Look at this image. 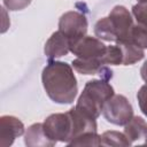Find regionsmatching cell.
Returning <instances> with one entry per match:
<instances>
[{"label": "cell", "mask_w": 147, "mask_h": 147, "mask_svg": "<svg viewBox=\"0 0 147 147\" xmlns=\"http://www.w3.org/2000/svg\"><path fill=\"white\" fill-rule=\"evenodd\" d=\"M137 99L139 103V108L142 111V114L147 117V83L140 87V90L137 93Z\"/></svg>", "instance_id": "cell-20"}, {"label": "cell", "mask_w": 147, "mask_h": 147, "mask_svg": "<svg viewBox=\"0 0 147 147\" xmlns=\"http://www.w3.org/2000/svg\"><path fill=\"white\" fill-rule=\"evenodd\" d=\"M41 82L48 98L56 103H72L77 96V79L72 67L65 62L49 60L42 69Z\"/></svg>", "instance_id": "cell-1"}, {"label": "cell", "mask_w": 147, "mask_h": 147, "mask_svg": "<svg viewBox=\"0 0 147 147\" xmlns=\"http://www.w3.org/2000/svg\"><path fill=\"white\" fill-rule=\"evenodd\" d=\"M24 133V124L15 116L3 115L0 118V147L10 146Z\"/></svg>", "instance_id": "cell-8"}, {"label": "cell", "mask_w": 147, "mask_h": 147, "mask_svg": "<svg viewBox=\"0 0 147 147\" xmlns=\"http://www.w3.org/2000/svg\"><path fill=\"white\" fill-rule=\"evenodd\" d=\"M140 75H141V78L147 83V60L144 62V64L140 69Z\"/></svg>", "instance_id": "cell-21"}, {"label": "cell", "mask_w": 147, "mask_h": 147, "mask_svg": "<svg viewBox=\"0 0 147 147\" xmlns=\"http://www.w3.org/2000/svg\"><path fill=\"white\" fill-rule=\"evenodd\" d=\"M69 146H101V137L96 132H86L72 139Z\"/></svg>", "instance_id": "cell-17"}, {"label": "cell", "mask_w": 147, "mask_h": 147, "mask_svg": "<svg viewBox=\"0 0 147 147\" xmlns=\"http://www.w3.org/2000/svg\"><path fill=\"white\" fill-rule=\"evenodd\" d=\"M87 25L86 16L76 10L65 11L59 20V30L67 34L70 40L85 36L87 32Z\"/></svg>", "instance_id": "cell-7"}, {"label": "cell", "mask_w": 147, "mask_h": 147, "mask_svg": "<svg viewBox=\"0 0 147 147\" xmlns=\"http://www.w3.org/2000/svg\"><path fill=\"white\" fill-rule=\"evenodd\" d=\"M132 15L139 25L147 29V0H139L132 7Z\"/></svg>", "instance_id": "cell-18"}, {"label": "cell", "mask_w": 147, "mask_h": 147, "mask_svg": "<svg viewBox=\"0 0 147 147\" xmlns=\"http://www.w3.org/2000/svg\"><path fill=\"white\" fill-rule=\"evenodd\" d=\"M32 0H3V5L8 10L16 11L26 8Z\"/></svg>", "instance_id": "cell-19"}, {"label": "cell", "mask_w": 147, "mask_h": 147, "mask_svg": "<svg viewBox=\"0 0 147 147\" xmlns=\"http://www.w3.org/2000/svg\"><path fill=\"white\" fill-rule=\"evenodd\" d=\"M100 137L101 146H131L126 136L118 131H106Z\"/></svg>", "instance_id": "cell-14"}, {"label": "cell", "mask_w": 147, "mask_h": 147, "mask_svg": "<svg viewBox=\"0 0 147 147\" xmlns=\"http://www.w3.org/2000/svg\"><path fill=\"white\" fill-rule=\"evenodd\" d=\"M123 53V65H131L140 61L145 56L142 48L131 44V42H117Z\"/></svg>", "instance_id": "cell-13"}, {"label": "cell", "mask_w": 147, "mask_h": 147, "mask_svg": "<svg viewBox=\"0 0 147 147\" xmlns=\"http://www.w3.org/2000/svg\"><path fill=\"white\" fill-rule=\"evenodd\" d=\"M42 125L47 137L55 142L69 144L74 139V123L69 111L49 115Z\"/></svg>", "instance_id": "cell-4"}, {"label": "cell", "mask_w": 147, "mask_h": 147, "mask_svg": "<svg viewBox=\"0 0 147 147\" xmlns=\"http://www.w3.org/2000/svg\"><path fill=\"white\" fill-rule=\"evenodd\" d=\"M114 94V87L107 79L88 80L77 100L76 108L90 117L98 118L102 113L105 103Z\"/></svg>", "instance_id": "cell-3"}, {"label": "cell", "mask_w": 147, "mask_h": 147, "mask_svg": "<svg viewBox=\"0 0 147 147\" xmlns=\"http://www.w3.org/2000/svg\"><path fill=\"white\" fill-rule=\"evenodd\" d=\"M24 142L28 147H52L56 144L47 137L42 123H34L29 126L24 136Z\"/></svg>", "instance_id": "cell-12"}, {"label": "cell", "mask_w": 147, "mask_h": 147, "mask_svg": "<svg viewBox=\"0 0 147 147\" xmlns=\"http://www.w3.org/2000/svg\"><path fill=\"white\" fill-rule=\"evenodd\" d=\"M72 68L82 75H100L107 80L113 77V71L105 67V64L99 59L76 57L72 61Z\"/></svg>", "instance_id": "cell-10"}, {"label": "cell", "mask_w": 147, "mask_h": 147, "mask_svg": "<svg viewBox=\"0 0 147 147\" xmlns=\"http://www.w3.org/2000/svg\"><path fill=\"white\" fill-rule=\"evenodd\" d=\"M124 134L131 145H147V122L140 116H133L124 125Z\"/></svg>", "instance_id": "cell-11"}, {"label": "cell", "mask_w": 147, "mask_h": 147, "mask_svg": "<svg viewBox=\"0 0 147 147\" xmlns=\"http://www.w3.org/2000/svg\"><path fill=\"white\" fill-rule=\"evenodd\" d=\"M103 117L114 125H125L133 117V108L122 94H114L103 106Z\"/></svg>", "instance_id": "cell-5"}, {"label": "cell", "mask_w": 147, "mask_h": 147, "mask_svg": "<svg viewBox=\"0 0 147 147\" xmlns=\"http://www.w3.org/2000/svg\"><path fill=\"white\" fill-rule=\"evenodd\" d=\"M70 52V38L62 31H55L46 41L44 53L48 60L67 55Z\"/></svg>", "instance_id": "cell-9"}, {"label": "cell", "mask_w": 147, "mask_h": 147, "mask_svg": "<svg viewBox=\"0 0 147 147\" xmlns=\"http://www.w3.org/2000/svg\"><path fill=\"white\" fill-rule=\"evenodd\" d=\"M134 25L131 13L124 6H115L107 17L100 18L94 25L96 38L113 42H127Z\"/></svg>", "instance_id": "cell-2"}, {"label": "cell", "mask_w": 147, "mask_h": 147, "mask_svg": "<svg viewBox=\"0 0 147 147\" xmlns=\"http://www.w3.org/2000/svg\"><path fill=\"white\" fill-rule=\"evenodd\" d=\"M127 42H131L138 46L139 48L146 49L147 48V29L139 25L138 23L134 24L131 29Z\"/></svg>", "instance_id": "cell-16"}, {"label": "cell", "mask_w": 147, "mask_h": 147, "mask_svg": "<svg viewBox=\"0 0 147 147\" xmlns=\"http://www.w3.org/2000/svg\"><path fill=\"white\" fill-rule=\"evenodd\" d=\"M107 46L101 41V39L83 36L70 40V52L80 59H99L103 56Z\"/></svg>", "instance_id": "cell-6"}, {"label": "cell", "mask_w": 147, "mask_h": 147, "mask_svg": "<svg viewBox=\"0 0 147 147\" xmlns=\"http://www.w3.org/2000/svg\"><path fill=\"white\" fill-rule=\"evenodd\" d=\"M101 62L103 64H110V65H123V53L118 44L107 46L106 52L103 56L101 57Z\"/></svg>", "instance_id": "cell-15"}]
</instances>
